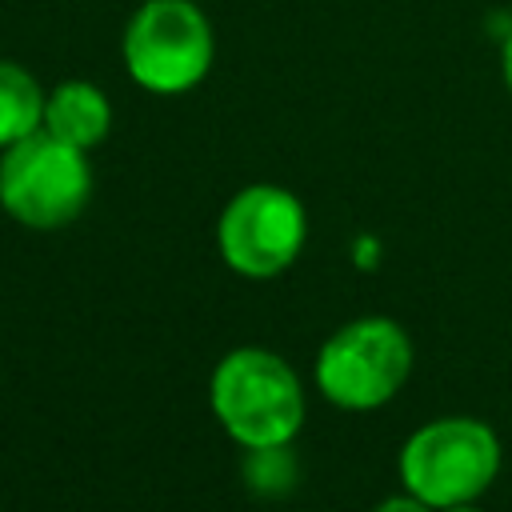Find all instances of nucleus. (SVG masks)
Returning <instances> with one entry per match:
<instances>
[{
	"label": "nucleus",
	"mask_w": 512,
	"mask_h": 512,
	"mask_svg": "<svg viewBox=\"0 0 512 512\" xmlns=\"http://www.w3.org/2000/svg\"><path fill=\"white\" fill-rule=\"evenodd\" d=\"M304 236L308 212L300 196L280 184L240 188L216 220V248L224 264L248 280H268L292 268L304 248Z\"/></svg>",
	"instance_id": "423d86ee"
},
{
	"label": "nucleus",
	"mask_w": 512,
	"mask_h": 512,
	"mask_svg": "<svg viewBox=\"0 0 512 512\" xmlns=\"http://www.w3.org/2000/svg\"><path fill=\"white\" fill-rule=\"evenodd\" d=\"M92 200V164L84 148L36 128L32 136L0 148V208L32 228H68Z\"/></svg>",
	"instance_id": "7ed1b4c3"
},
{
	"label": "nucleus",
	"mask_w": 512,
	"mask_h": 512,
	"mask_svg": "<svg viewBox=\"0 0 512 512\" xmlns=\"http://www.w3.org/2000/svg\"><path fill=\"white\" fill-rule=\"evenodd\" d=\"M208 404L220 428L244 452L292 444L308 412L296 368L272 348H256V344L232 348L216 360L208 380Z\"/></svg>",
	"instance_id": "f257e3e1"
},
{
	"label": "nucleus",
	"mask_w": 512,
	"mask_h": 512,
	"mask_svg": "<svg viewBox=\"0 0 512 512\" xmlns=\"http://www.w3.org/2000/svg\"><path fill=\"white\" fill-rule=\"evenodd\" d=\"M500 472V440L476 416H440L420 424L400 448L404 492L432 508L484 496Z\"/></svg>",
	"instance_id": "20e7f679"
},
{
	"label": "nucleus",
	"mask_w": 512,
	"mask_h": 512,
	"mask_svg": "<svg viewBox=\"0 0 512 512\" xmlns=\"http://www.w3.org/2000/svg\"><path fill=\"white\" fill-rule=\"evenodd\" d=\"M500 76H504V88L512 92V20L500 32Z\"/></svg>",
	"instance_id": "9b49d317"
},
{
	"label": "nucleus",
	"mask_w": 512,
	"mask_h": 512,
	"mask_svg": "<svg viewBox=\"0 0 512 512\" xmlns=\"http://www.w3.org/2000/svg\"><path fill=\"white\" fill-rule=\"evenodd\" d=\"M44 132H52L56 140L92 152L96 144L108 140L112 132V100L100 84L92 80H60L48 96H44Z\"/></svg>",
	"instance_id": "0eeeda50"
},
{
	"label": "nucleus",
	"mask_w": 512,
	"mask_h": 512,
	"mask_svg": "<svg viewBox=\"0 0 512 512\" xmlns=\"http://www.w3.org/2000/svg\"><path fill=\"white\" fill-rule=\"evenodd\" d=\"M44 96L48 92L24 64L0 56V148L44 128Z\"/></svg>",
	"instance_id": "6e6552de"
},
{
	"label": "nucleus",
	"mask_w": 512,
	"mask_h": 512,
	"mask_svg": "<svg viewBox=\"0 0 512 512\" xmlns=\"http://www.w3.org/2000/svg\"><path fill=\"white\" fill-rule=\"evenodd\" d=\"M372 512H436L432 504H424L420 496H412V492H400V496H388V500H380Z\"/></svg>",
	"instance_id": "9d476101"
},
{
	"label": "nucleus",
	"mask_w": 512,
	"mask_h": 512,
	"mask_svg": "<svg viewBox=\"0 0 512 512\" xmlns=\"http://www.w3.org/2000/svg\"><path fill=\"white\" fill-rule=\"evenodd\" d=\"M436 512H480V508L468 500V504H452V508H436Z\"/></svg>",
	"instance_id": "f8f14e48"
},
{
	"label": "nucleus",
	"mask_w": 512,
	"mask_h": 512,
	"mask_svg": "<svg viewBox=\"0 0 512 512\" xmlns=\"http://www.w3.org/2000/svg\"><path fill=\"white\" fill-rule=\"evenodd\" d=\"M120 60L136 88L152 96H184L212 72V20L196 0H144L124 24Z\"/></svg>",
	"instance_id": "f03ea898"
},
{
	"label": "nucleus",
	"mask_w": 512,
	"mask_h": 512,
	"mask_svg": "<svg viewBox=\"0 0 512 512\" xmlns=\"http://www.w3.org/2000/svg\"><path fill=\"white\" fill-rule=\"evenodd\" d=\"M292 444H276V448H248L244 456V476L248 488L260 496H280L292 488L296 480V456L288 452Z\"/></svg>",
	"instance_id": "1a4fd4ad"
},
{
	"label": "nucleus",
	"mask_w": 512,
	"mask_h": 512,
	"mask_svg": "<svg viewBox=\"0 0 512 512\" xmlns=\"http://www.w3.org/2000/svg\"><path fill=\"white\" fill-rule=\"evenodd\" d=\"M412 372V340L388 316H356L316 352V388L348 412L384 408Z\"/></svg>",
	"instance_id": "39448f33"
}]
</instances>
